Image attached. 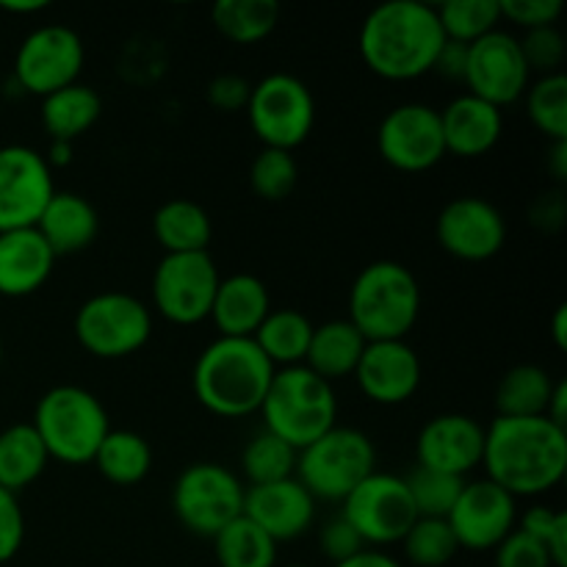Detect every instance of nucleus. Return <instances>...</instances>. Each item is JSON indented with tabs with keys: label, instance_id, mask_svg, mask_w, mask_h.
Returning <instances> with one entry per match:
<instances>
[{
	"label": "nucleus",
	"instance_id": "nucleus-1",
	"mask_svg": "<svg viewBox=\"0 0 567 567\" xmlns=\"http://www.w3.org/2000/svg\"><path fill=\"white\" fill-rule=\"evenodd\" d=\"M482 465L493 485L509 496L535 498L554 491L567 474V430L548 419H502L485 430Z\"/></svg>",
	"mask_w": 567,
	"mask_h": 567
},
{
	"label": "nucleus",
	"instance_id": "nucleus-2",
	"mask_svg": "<svg viewBox=\"0 0 567 567\" xmlns=\"http://www.w3.org/2000/svg\"><path fill=\"white\" fill-rule=\"evenodd\" d=\"M446 37L435 6L391 0L377 6L360 25V59L385 81H415L435 70Z\"/></svg>",
	"mask_w": 567,
	"mask_h": 567
},
{
	"label": "nucleus",
	"instance_id": "nucleus-3",
	"mask_svg": "<svg viewBox=\"0 0 567 567\" xmlns=\"http://www.w3.org/2000/svg\"><path fill=\"white\" fill-rule=\"evenodd\" d=\"M275 371L252 338L219 336L194 363V396L219 419H244L260 410Z\"/></svg>",
	"mask_w": 567,
	"mask_h": 567
},
{
	"label": "nucleus",
	"instance_id": "nucleus-4",
	"mask_svg": "<svg viewBox=\"0 0 567 567\" xmlns=\"http://www.w3.org/2000/svg\"><path fill=\"white\" fill-rule=\"evenodd\" d=\"M421 316V286L399 260H374L349 288V321L365 341H408Z\"/></svg>",
	"mask_w": 567,
	"mask_h": 567
},
{
	"label": "nucleus",
	"instance_id": "nucleus-5",
	"mask_svg": "<svg viewBox=\"0 0 567 567\" xmlns=\"http://www.w3.org/2000/svg\"><path fill=\"white\" fill-rule=\"evenodd\" d=\"M264 430L286 441L297 452L319 441L338 421L336 391L305 365L277 369L258 410Z\"/></svg>",
	"mask_w": 567,
	"mask_h": 567
},
{
	"label": "nucleus",
	"instance_id": "nucleus-6",
	"mask_svg": "<svg viewBox=\"0 0 567 567\" xmlns=\"http://www.w3.org/2000/svg\"><path fill=\"white\" fill-rule=\"evenodd\" d=\"M31 426L42 437L48 457L64 465L92 463L111 432L103 402L81 385L50 388L37 402Z\"/></svg>",
	"mask_w": 567,
	"mask_h": 567
},
{
	"label": "nucleus",
	"instance_id": "nucleus-7",
	"mask_svg": "<svg viewBox=\"0 0 567 567\" xmlns=\"http://www.w3.org/2000/svg\"><path fill=\"white\" fill-rule=\"evenodd\" d=\"M377 471V449L365 432L332 426L297 454V480L316 502H343Z\"/></svg>",
	"mask_w": 567,
	"mask_h": 567
},
{
	"label": "nucleus",
	"instance_id": "nucleus-8",
	"mask_svg": "<svg viewBox=\"0 0 567 567\" xmlns=\"http://www.w3.org/2000/svg\"><path fill=\"white\" fill-rule=\"evenodd\" d=\"M72 330L92 358L122 360L147 347L153 336V313L133 293L103 291L78 308Z\"/></svg>",
	"mask_w": 567,
	"mask_h": 567
},
{
	"label": "nucleus",
	"instance_id": "nucleus-9",
	"mask_svg": "<svg viewBox=\"0 0 567 567\" xmlns=\"http://www.w3.org/2000/svg\"><path fill=\"white\" fill-rule=\"evenodd\" d=\"M247 120L255 138L269 150L293 153L316 125V100L308 83L288 72H271L249 92Z\"/></svg>",
	"mask_w": 567,
	"mask_h": 567
},
{
	"label": "nucleus",
	"instance_id": "nucleus-10",
	"mask_svg": "<svg viewBox=\"0 0 567 567\" xmlns=\"http://www.w3.org/2000/svg\"><path fill=\"white\" fill-rule=\"evenodd\" d=\"M244 493L247 487L227 465L194 463L177 476L172 507L192 535L214 540L227 524L244 515Z\"/></svg>",
	"mask_w": 567,
	"mask_h": 567
},
{
	"label": "nucleus",
	"instance_id": "nucleus-11",
	"mask_svg": "<svg viewBox=\"0 0 567 567\" xmlns=\"http://www.w3.org/2000/svg\"><path fill=\"white\" fill-rule=\"evenodd\" d=\"M341 504V515L358 532L365 546L380 548L402 543L410 526L419 520L408 482L402 476L380 474V471L365 476Z\"/></svg>",
	"mask_w": 567,
	"mask_h": 567
},
{
	"label": "nucleus",
	"instance_id": "nucleus-12",
	"mask_svg": "<svg viewBox=\"0 0 567 567\" xmlns=\"http://www.w3.org/2000/svg\"><path fill=\"white\" fill-rule=\"evenodd\" d=\"M219 280L208 252L164 255L153 275V308L172 324H199L210 316Z\"/></svg>",
	"mask_w": 567,
	"mask_h": 567
},
{
	"label": "nucleus",
	"instance_id": "nucleus-13",
	"mask_svg": "<svg viewBox=\"0 0 567 567\" xmlns=\"http://www.w3.org/2000/svg\"><path fill=\"white\" fill-rule=\"evenodd\" d=\"M86 61L81 33L66 25H42L28 33L14 55L17 83L28 94L48 97L78 83Z\"/></svg>",
	"mask_w": 567,
	"mask_h": 567
},
{
	"label": "nucleus",
	"instance_id": "nucleus-14",
	"mask_svg": "<svg viewBox=\"0 0 567 567\" xmlns=\"http://www.w3.org/2000/svg\"><path fill=\"white\" fill-rule=\"evenodd\" d=\"M529 78L532 72L520 53L518 37L513 33L496 28L493 33L468 44L463 83L474 97L504 109L524 97L529 89Z\"/></svg>",
	"mask_w": 567,
	"mask_h": 567
},
{
	"label": "nucleus",
	"instance_id": "nucleus-15",
	"mask_svg": "<svg viewBox=\"0 0 567 567\" xmlns=\"http://www.w3.org/2000/svg\"><path fill=\"white\" fill-rule=\"evenodd\" d=\"M382 161L399 172H426L446 158L441 114L432 105L404 103L388 111L377 127Z\"/></svg>",
	"mask_w": 567,
	"mask_h": 567
},
{
	"label": "nucleus",
	"instance_id": "nucleus-16",
	"mask_svg": "<svg viewBox=\"0 0 567 567\" xmlns=\"http://www.w3.org/2000/svg\"><path fill=\"white\" fill-rule=\"evenodd\" d=\"M55 194L44 155L25 144L0 147V233L33 227Z\"/></svg>",
	"mask_w": 567,
	"mask_h": 567
},
{
	"label": "nucleus",
	"instance_id": "nucleus-17",
	"mask_svg": "<svg viewBox=\"0 0 567 567\" xmlns=\"http://www.w3.org/2000/svg\"><path fill=\"white\" fill-rule=\"evenodd\" d=\"M446 524L465 551H493L515 532L518 507L515 498L491 480L465 482Z\"/></svg>",
	"mask_w": 567,
	"mask_h": 567
},
{
	"label": "nucleus",
	"instance_id": "nucleus-18",
	"mask_svg": "<svg viewBox=\"0 0 567 567\" xmlns=\"http://www.w3.org/2000/svg\"><path fill=\"white\" fill-rule=\"evenodd\" d=\"M437 244L452 258L465 264H482L496 258L507 241V221L504 214L482 197H457L437 214L435 221Z\"/></svg>",
	"mask_w": 567,
	"mask_h": 567
},
{
	"label": "nucleus",
	"instance_id": "nucleus-19",
	"mask_svg": "<svg viewBox=\"0 0 567 567\" xmlns=\"http://www.w3.org/2000/svg\"><path fill=\"white\" fill-rule=\"evenodd\" d=\"M352 377L369 402L396 408L415 396L424 369L408 341H369Z\"/></svg>",
	"mask_w": 567,
	"mask_h": 567
},
{
	"label": "nucleus",
	"instance_id": "nucleus-20",
	"mask_svg": "<svg viewBox=\"0 0 567 567\" xmlns=\"http://www.w3.org/2000/svg\"><path fill=\"white\" fill-rule=\"evenodd\" d=\"M482 452H485V426L463 413H443L426 421L415 441L419 468L460 476V480L482 465Z\"/></svg>",
	"mask_w": 567,
	"mask_h": 567
},
{
	"label": "nucleus",
	"instance_id": "nucleus-21",
	"mask_svg": "<svg viewBox=\"0 0 567 567\" xmlns=\"http://www.w3.org/2000/svg\"><path fill=\"white\" fill-rule=\"evenodd\" d=\"M244 518L266 532L271 540L291 543L316 520V498L299 485L297 476L271 485H255L244 493Z\"/></svg>",
	"mask_w": 567,
	"mask_h": 567
},
{
	"label": "nucleus",
	"instance_id": "nucleus-22",
	"mask_svg": "<svg viewBox=\"0 0 567 567\" xmlns=\"http://www.w3.org/2000/svg\"><path fill=\"white\" fill-rule=\"evenodd\" d=\"M437 114H441L446 153L457 155V158H482L502 142V109L474 97V94H460Z\"/></svg>",
	"mask_w": 567,
	"mask_h": 567
},
{
	"label": "nucleus",
	"instance_id": "nucleus-23",
	"mask_svg": "<svg viewBox=\"0 0 567 567\" xmlns=\"http://www.w3.org/2000/svg\"><path fill=\"white\" fill-rule=\"evenodd\" d=\"M55 260L37 227L0 233V297L22 299L37 293L53 275Z\"/></svg>",
	"mask_w": 567,
	"mask_h": 567
},
{
	"label": "nucleus",
	"instance_id": "nucleus-24",
	"mask_svg": "<svg viewBox=\"0 0 567 567\" xmlns=\"http://www.w3.org/2000/svg\"><path fill=\"white\" fill-rule=\"evenodd\" d=\"M269 313L271 299L264 280L255 275H233L219 280L208 319L221 338H252Z\"/></svg>",
	"mask_w": 567,
	"mask_h": 567
},
{
	"label": "nucleus",
	"instance_id": "nucleus-25",
	"mask_svg": "<svg viewBox=\"0 0 567 567\" xmlns=\"http://www.w3.org/2000/svg\"><path fill=\"white\" fill-rule=\"evenodd\" d=\"M37 233L44 238L55 258L83 252L100 233V216L86 197L72 192H55L39 216Z\"/></svg>",
	"mask_w": 567,
	"mask_h": 567
},
{
	"label": "nucleus",
	"instance_id": "nucleus-26",
	"mask_svg": "<svg viewBox=\"0 0 567 567\" xmlns=\"http://www.w3.org/2000/svg\"><path fill=\"white\" fill-rule=\"evenodd\" d=\"M365 343L369 341L354 330V324L349 319L327 321V324L313 327V336H310V347L302 365L332 385L341 377L354 374Z\"/></svg>",
	"mask_w": 567,
	"mask_h": 567
},
{
	"label": "nucleus",
	"instance_id": "nucleus-27",
	"mask_svg": "<svg viewBox=\"0 0 567 567\" xmlns=\"http://www.w3.org/2000/svg\"><path fill=\"white\" fill-rule=\"evenodd\" d=\"M100 114H103V100L81 81L42 97V127L50 142L72 144L97 125Z\"/></svg>",
	"mask_w": 567,
	"mask_h": 567
},
{
	"label": "nucleus",
	"instance_id": "nucleus-28",
	"mask_svg": "<svg viewBox=\"0 0 567 567\" xmlns=\"http://www.w3.org/2000/svg\"><path fill=\"white\" fill-rule=\"evenodd\" d=\"M153 233L166 255L208 252L214 221L203 205L192 199H169L155 210Z\"/></svg>",
	"mask_w": 567,
	"mask_h": 567
},
{
	"label": "nucleus",
	"instance_id": "nucleus-29",
	"mask_svg": "<svg viewBox=\"0 0 567 567\" xmlns=\"http://www.w3.org/2000/svg\"><path fill=\"white\" fill-rule=\"evenodd\" d=\"M50 457L42 437L31 424H11L0 432V487L20 493L31 487L48 468Z\"/></svg>",
	"mask_w": 567,
	"mask_h": 567
},
{
	"label": "nucleus",
	"instance_id": "nucleus-30",
	"mask_svg": "<svg viewBox=\"0 0 567 567\" xmlns=\"http://www.w3.org/2000/svg\"><path fill=\"white\" fill-rule=\"evenodd\" d=\"M557 382L546 369L520 363L502 377L496 388V410L502 419H546Z\"/></svg>",
	"mask_w": 567,
	"mask_h": 567
},
{
	"label": "nucleus",
	"instance_id": "nucleus-31",
	"mask_svg": "<svg viewBox=\"0 0 567 567\" xmlns=\"http://www.w3.org/2000/svg\"><path fill=\"white\" fill-rule=\"evenodd\" d=\"M310 336H313V324L308 316L293 308H280L266 316L252 341L275 369H291V365L305 363Z\"/></svg>",
	"mask_w": 567,
	"mask_h": 567
},
{
	"label": "nucleus",
	"instance_id": "nucleus-32",
	"mask_svg": "<svg viewBox=\"0 0 567 567\" xmlns=\"http://www.w3.org/2000/svg\"><path fill=\"white\" fill-rule=\"evenodd\" d=\"M92 463L97 465L100 476L109 480L111 485L131 487L138 485L153 468V449L138 432L111 430L100 443Z\"/></svg>",
	"mask_w": 567,
	"mask_h": 567
},
{
	"label": "nucleus",
	"instance_id": "nucleus-33",
	"mask_svg": "<svg viewBox=\"0 0 567 567\" xmlns=\"http://www.w3.org/2000/svg\"><path fill=\"white\" fill-rule=\"evenodd\" d=\"M214 28L233 44H258L280 22V6L275 0H219L210 9Z\"/></svg>",
	"mask_w": 567,
	"mask_h": 567
},
{
	"label": "nucleus",
	"instance_id": "nucleus-34",
	"mask_svg": "<svg viewBox=\"0 0 567 567\" xmlns=\"http://www.w3.org/2000/svg\"><path fill=\"white\" fill-rule=\"evenodd\" d=\"M219 567H277V543L249 518H236L214 537Z\"/></svg>",
	"mask_w": 567,
	"mask_h": 567
},
{
	"label": "nucleus",
	"instance_id": "nucleus-35",
	"mask_svg": "<svg viewBox=\"0 0 567 567\" xmlns=\"http://www.w3.org/2000/svg\"><path fill=\"white\" fill-rule=\"evenodd\" d=\"M297 449L288 446L271 432H258L252 441L244 446L241 468L249 480V487L271 485V482L291 480L297 474Z\"/></svg>",
	"mask_w": 567,
	"mask_h": 567
},
{
	"label": "nucleus",
	"instance_id": "nucleus-36",
	"mask_svg": "<svg viewBox=\"0 0 567 567\" xmlns=\"http://www.w3.org/2000/svg\"><path fill=\"white\" fill-rule=\"evenodd\" d=\"M446 42L474 44L476 39L487 37L502 22L498 0H449L435 6Z\"/></svg>",
	"mask_w": 567,
	"mask_h": 567
},
{
	"label": "nucleus",
	"instance_id": "nucleus-37",
	"mask_svg": "<svg viewBox=\"0 0 567 567\" xmlns=\"http://www.w3.org/2000/svg\"><path fill=\"white\" fill-rule=\"evenodd\" d=\"M526 114L532 125L551 142H567V78L565 72L543 75L526 89Z\"/></svg>",
	"mask_w": 567,
	"mask_h": 567
},
{
	"label": "nucleus",
	"instance_id": "nucleus-38",
	"mask_svg": "<svg viewBox=\"0 0 567 567\" xmlns=\"http://www.w3.org/2000/svg\"><path fill=\"white\" fill-rule=\"evenodd\" d=\"M404 557L415 567H446L457 557L460 546L441 518H419L402 537Z\"/></svg>",
	"mask_w": 567,
	"mask_h": 567
},
{
	"label": "nucleus",
	"instance_id": "nucleus-39",
	"mask_svg": "<svg viewBox=\"0 0 567 567\" xmlns=\"http://www.w3.org/2000/svg\"><path fill=\"white\" fill-rule=\"evenodd\" d=\"M299 183V164L293 153L264 147L249 164V188L266 203H282Z\"/></svg>",
	"mask_w": 567,
	"mask_h": 567
},
{
	"label": "nucleus",
	"instance_id": "nucleus-40",
	"mask_svg": "<svg viewBox=\"0 0 567 567\" xmlns=\"http://www.w3.org/2000/svg\"><path fill=\"white\" fill-rule=\"evenodd\" d=\"M408 491L413 498V507L419 518H441L446 520L452 507L457 504L460 491H463L465 480L449 474H437L430 468H415L408 476Z\"/></svg>",
	"mask_w": 567,
	"mask_h": 567
},
{
	"label": "nucleus",
	"instance_id": "nucleus-41",
	"mask_svg": "<svg viewBox=\"0 0 567 567\" xmlns=\"http://www.w3.org/2000/svg\"><path fill=\"white\" fill-rule=\"evenodd\" d=\"M518 44L529 72H543V75L563 72L559 66H563L567 48H565V37L559 33L557 25L524 31V37L518 39Z\"/></svg>",
	"mask_w": 567,
	"mask_h": 567
},
{
	"label": "nucleus",
	"instance_id": "nucleus-42",
	"mask_svg": "<svg viewBox=\"0 0 567 567\" xmlns=\"http://www.w3.org/2000/svg\"><path fill=\"white\" fill-rule=\"evenodd\" d=\"M498 11L502 20H509L524 31H535V28L557 25L565 6L563 0H498Z\"/></svg>",
	"mask_w": 567,
	"mask_h": 567
},
{
	"label": "nucleus",
	"instance_id": "nucleus-43",
	"mask_svg": "<svg viewBox=\"0 0 567 567\" xmlns=\"http://www.w3.org/2000/svg\"><path fill=\"white\" fill-rule=\"evenodd\" d=\"M493 565L496 567H551L546 548L520 529L504 537L496 548H493Z\"/></svg>",
	"mask_w": 567,
	"mask_h": 567
},
{
	"label": "nucleus",
	"instance_id": "nucleus-44",
	"mask_svg": "<svg viewBox=\"0 0 567 567\" xmlns=\"http://www.w3.org/2000/svg\"><path fill=\"white\" fill-rule=\"evenodd\" d=\"M25 540V515L20 498L0 487V565L14 559Z\"/></svg>",
	"mask_w": 567,
	"mask_h": 567
},
{
	"label": "nucleus",
	"instance_id": "nucleus-45",
	"mask_svg": "<svg viewBox=\"0 0 567 567\" xmlns=\"http://www.w3.org/2000/svg\"><path fill=\"white\" fill-rule=\"evenodd\" d=\"M319 548L324 551V557L330 559L332 565H338V563H347L349 557H354V554H360L369 546L360 540V535L349 526V520L343 518V515H338V518L327 520V524L321 526Z\"/></svg>",
	"mask_w": 567,
	"mask_h": 567
},
{
	"label": "nucleus",
	"instance_id": "nucleus-46",
	"mask_svg": "<svg viewBox=\"0 0 567 567\" xmlns=\"http://www.w3.org/2000/svg\"><path fill=\"white\" fill-rule=\"evenodd\" d=\"M249 92H252V83L241 75H216L214 81L205 89V97L221 114H233V111H244L249 103Z\"/></svg>",
	"mask_w": 567,
	"mask_h": 567
},
{
	"label": "nucleus",
	"instance_id": "nucleus-47",
	"mask_svg": "<svg viewBox=\"0 0 567 567\" xmlns=\"http://www.w3.org/2000/svg\"><path fill=\"white\" fill-rule=\"evenodd\" d=\"M563 524H567L565 513H559V509H554V507H543V504H537V507L526 509L524 518H520V524L515 526V529H520L524 535H529L532 540H537L543 548H546L548 537H551L554 532H557Z\"/></svg>",
	"mask_w": 567,
	"mask_h": 567
},
{
	"label": "nucleus",
	"instance_id": "nucleus-48",
	"mask_svg": "<svg viewBox=\"0 0 567 567\" xmlns=\"http://www.w3.org/2000/svg\"><path fill=\"white\" fill-rule=\"evenodd\" d=\"M465 55H468V44L446 42V44H443L441 55H437L435 70L443 72V75H446V78H460V81H463Z\"/></svg>",
	"mask_w": 567,
	"mask_h": 567
},
{
	"label": "nucleus",
	"instance_id": "nucleus-49",
	"mask_svg": "<svg viewBox=\"0 0 567 567\" xmlns=\"http://www.w3.org/2000/svg\"><path fill=\"white\" fill-rule=\"evenodd\" d=\"M332 567H404L402 563H396V559L391 557V554L385 551H377V548H363L360 554H354V557H349L347 563H338Z\"/></svg>",
	"mask_w": 567,
	"mask_h": 567
},
{
	"label": "nucleus",
	"instance_id": "nucleus-50",
	"mask_svg": "<svg viewBox=\"0 0 567 567\" xmlns=\"http://www.w3.org/2000/svg\"><path fill=\"white\" fill-rule=\"evenodd\" d=\"M546 419L551 421V424L563 426V430H565V421H567V385H565L563 380H559L557 388H554L551 402H548V410H546Z\"/></svg>",
	"mask_w": 567,
	"mask_h": 567
},
{
	"label": "nucleus",
	"instance_id": "nucleus-51",
	"mask_svg": "<svg viewBox=\"0 0 567 567\" xmlns=\"http://www.w3.org/2000/svg\"><path fill=\"white\" fill-rule=\"evenodd\" d=\"M48 6V0H0V11H9V14H39Z\"/></svg>",
	"mask_w": 567,
	"mask_h": 567
},
{
	"label": "nucleus",
	"instance_id": "nucleus-52",
	"mask_svg": "<svg viewBox=\"0 0 567 567\" xmlns=\"http://www.w3.org/2000/svg\"><path fill=\"white\" fill-rule=\"evenodd\" d=\"M548 172L557 181H565L567 177V142H554L551 158H548Z\"/></svg>",
	"mask_w": 567,
	"mask_h": 567
},
{
	"label": "nucleus",
	"instance_id": "nucleus-53",
	"mask_svg": "<svg viewBox=\"0 0 567 567\" xmlns=\"http://www.w3.org/2000/svg\"><path fill=\"white\" fill-rule=\"evenodd\" d=\"M551 338L557 343V349H567V305H559L557 313L551 319Z\"/></svg>",
	"mask_w": 567,
	"mask_h": 567
},
{
	"label": "nucleus",
	"instance_id": "nucleus-54",
	"mask_svg": "<svg viewBox=\"0 0 567 567\" xmlns=\"http://www.w3.org/2000/svg\"><path fill=\"white\" fill-rule=\"evenodd\" d=\"M48 166H66L72 161V144H64V142H50V158Z\"/></svg>",
	"mask_w": 567,
	"mask_h": 567
},
{
	"label": "nucleus",
	"instance_id": "nucleus-55",
	"mask_svg": "<svg viewBox=\"0 0 567 567\" xmlns=\"http://www.w3.org/2000/svg\"><path fill=\"white\" fill-rule=\"evenodd\" d=\"M0 363H3V343H0Z\"/></svg>",
	"mask_w": 567,
	"mask_h": 567
},
{
	"label": "nucleus",
	"instance_id": "nucleus-56",
	"mask_svg": "<svg viewBox=\"0 0 567 567\" xmlns=\"http://www.w3.org/2000/svg\"><path fill=\"white\" fill-rule=\"evenodd\" d=\"M282 567H302V565H282Z\"/></svg>",
	"mask_w": 567,
	"mask_h": 567
}]
</instances>
